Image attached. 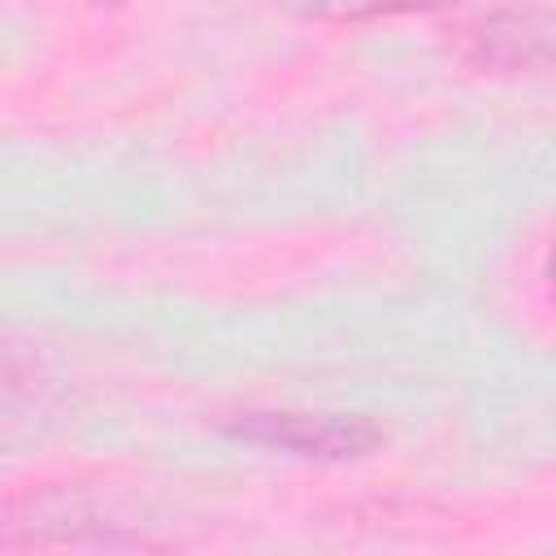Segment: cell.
<instances>
[{
  "instance_id": "1",
  "label": "cell",
  "mask_w": 556,
  "mask_h": 556,
  "mask_svg": "<svg viewBox=\"0 0 556 556\" xmlns=\"http://www.w3.org/2000/svg\"><path fill=\"white\" fill-rule=\"evenodd\" d=\"M0 543L9 547H156L109 500L74 482H48L0 508Z\"/></svg>"
},
{
  "instance_id": "2",
  "label": "cell",
  "mask_w": 556,
  "mask_h": 556,
  "mask_svg": "<svg viewBox=\"0 0 556 556\" xmlns=\"http://www.w3.org/2000/svg\"><path fill=\"white\" fill-rule=\"evenodd\" d=\"M235 439L278 447L304 460H356L369 456L382 443V430L365 417H343V413H291V408H261L243 413L226 426Z\"/></svg>"
},
{
  "instance_id": "4",
  "label": "cell",
  "mask_w": 556,
  "mask_h": 556,
  "mask_svg": "<svg viewBox=\"0 0 556 556\" xmlns=\"http://www.w3.org/2000/svg\"><path fill=\"white\" fill-rule=\"evenodd\" d=\"M52 413V374L22 343L0 339V443L30 434Z\"/></svg>"
},
{
  "instance_id": "3",
  "label": "cell",
  "mask_w": 556,
  "mask_h": 556,
  "mask_svg": "<svg viewBox=\"0 0 556 556\" xmlns=\"http://www.w3.org/2000/svg\"><path fill=\"white\" fill-rule=\"evenodd\" d=\"M456 56L478 74H543L552 65V17L543 9H495L456 30Z\"/></svg>"
},
{
  "instance_id": "5",
  "label": "cell",
  "mask_w": 556,
  "mask_h": 556,
  "mask_svg": "<svg viewBox=\"0 0 556 556\" xmlns=\"http://www.w3.org/2000/svg\"><path fill=\"white\" fill-rule=\"evenodd\" d=\"M282 9L317 22H374V17H404V13H434L456 0H278Z\"/></svg>"
}]
</instances>
